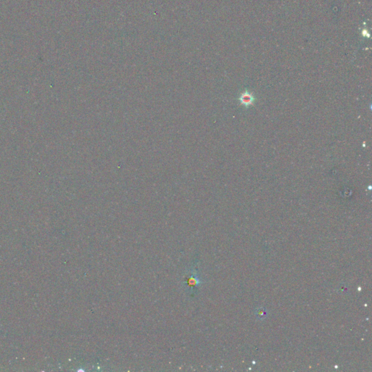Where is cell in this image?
Wrapping results in <instances>:
<instances>
[{
  "label": "cell",
  "mask_w": 372,
  "mask_h": 372,
  "mask_svg": "<svg viewBox=\"0 0 372 372\" xmlns=\"http://www.w3.org/2000/svg\"><path fill=\"white\" fill-rule=\"evenodd\" d=\"M254 98L253 95L249 92L245 91L241 95L239 98V101L241 105L246 106V107H249V106H252L253 104Z\"/></svg>",
  "instance_id": "6da1fadb"
}]
</instances>
